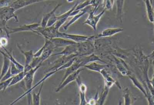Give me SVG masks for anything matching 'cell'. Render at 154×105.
Listing matches in <instances>:
<instances>
[{
	"label": "cell",
	"instance_id": "1",
	"mask_svg": "<svg viewBox=\"0 0 154 105\" xmlns=\"http://www.w3.org/2000/svg\"><path fill=\"white\" fill-rule=\"evenodd\" d=\"M15 12V10L10 5L0 8V32L5 33L8 38H10V34L7 28V22L11 19H14L17 22L19 21Z\"/></svg>",
	"mask_w": 154,
	"mask_h": 105
},
{
	"label": "cell",
	"instance_id": "2",
	"mask_svg": "<svg viewBox=\"0 0 154 105\" xmlns=\"http://www.w3.org/2000/svg\"><path fill=\"white\" fill-rule=\"evenodd\" d=\"M35 33L42 36L45 39L51 40L53 38H64L63 32H59V30L55 28L54 25L51 27H46L45 28L40 26L35 30Z\"/></svg>",
	"mask_w": 154,
	"mask_h": 105
},
{
	"label": "cell",
	"instance_id": "3",
	"mask_svg": "<svg viewBox=\"0 0 154 105\" xmlns=\"http://www.w3.org/2000/svg\"><path fill=\"white\" fill-rule=\"evenodd\" d=\"M95 51L94 40H88L84 42L77 43L78 57L89 56Z\"/></svg>",
	"mask_w": 154,
	"mask_h": 105
},
{
	"label": "cell",
	"instance_id": "4",
	"mask_svg": "<svg viewBox=\"0 0 154 105\" xmlns=\"http://www.w3.org/2000/svg\"><path fill=\"white\" fill-rule=\"evenodd\" d=\"M98 6H96L94 7L93 9L89 12V14L86 20L84 21L83 24H87L90 26L93 30L95 32L97 31V25L99 21L100 20L103 14H105V10H104L103 11L100 13L99 14L95 15V12L97 11Z\"/></svg>",
	"mask_w": 154,
	"mask_h": 105
},
{
	"label": "cell",
	"instance_id": "5",
	"mask_svg": "<svg viewBox=\"0 0 154 105\" xmlns=\"http://www.w3.org/2000/svg\"><path fill=\"white\" fill-rule=\"evenodd\" d=\"M111 55L112 60L115 62L116 66L117 69L119 71V73L123 76H128L132 72L128 69V66L123 59L113 55Z\"/></svg>",
	"mask_w": 154,
	"mask_h": 105
},
{
	"label": "cell",
	"instance_id": "6",
	"mask_svg": "<svg viewBox=\"0 0 154 105\" xmlns=\"http://www.w3.org/2000/svg\"><path fill=\"white\" fill-rule=\"evenodd\" d=\"M40 26V23H33L29 24H24V25H20L17 28H10L7 27L9 30V34L16 32H32L35 33L36 29Z\"/></svg>",
	"mask_w": 154,
	"mask_h": 105
},
{
	"label": "cell",
	"instance_id": "7",
	"mask_svg": "<svg viewBox=\"0 0 154 105\" xmlns=\"http://www.w3.org/2000/svg\"><path fill=\"white\" fill-rule=\"evenodd\" d=\"M64 38L71 40L76 43H80L88 40H94L95 35L86 36L79 34H69L63 32Z\"/></svg>",
	"mask_w": 154,
	"mask_h": 105
},
{
	"label": "cell",
	"instance_id": "8",
	"mask_svg": "<svg viewBox=\"0 0 154 105\" xmlns=\"http://www.w3.org/2000/svg\"><path fill=\"white\" fill-rule=\"evenodd\" d=\"M82 70H83V69L81 68L77 70V71L74 72V73L69 75L62 83H60L57 89H56V92H59L62 89H63L65 87L68 85L69 84H70L73 81H75L76 79L79 76Z\"/></svg>",
	"mask_w": 154,
	"mask_h": 105
},
{
	"label": "cell",
	"instance_id": "9",
	"mask_svg": "<svg viewBox=\"0 0 154 105\" xmlns=\"http://www.w3.org/2000/svg\"><path fill=\"white\" fill-rule=\"evenodd\" d=\"M77 85L79 92L80 105L88 104V102L86 100V93L87 90V87L85 84L82 83L79 76L76 79Z\"/></svg>",
	"mask_w": 154,
	"mask_h": 105
},
{
	"label": "cell",
	"instance_id": "10",
	"mask_svg": "<svg viewBox=\"0 0 154 105\" xmlns=\"http://www.w3.org/2000/svg\"><path fill=\"white\" fill-rule=\"evenodd\" d=\"M44 1L45 0H15L11 2L9 5L16 11L30 5Z\"/></svg>",
	"mask_w": 154,
	"mask_h": 105
},
{
	"label": "cell",
	"instance_id": "11",
	"mask_svg": "<svg viewBox=\"0 0 154 105\" xmlns=\"http://www.w3.org/2000/svg\"><path fill=\"white\" fill-rule=\"evenodd\" d=\"M124 31L122 28H108L105 29L100 34L95 35V40L100 38H109Z\"/></svg>",
	"mask_w": 154,
	"mask_h": 105
},
{
	"label": "cell",
	"instance_id": "12",
	"mask_svg": "<svg viewBox=\"0 0 154 105\" xmlns=\"http://www.w3.org/2000/svg\"><path fill=\"white\" fill-rule=\"evenodd\" d=\"M92 7H93L92 5H89V6H87V7H85V8L81 10L80 11L79 13L73 16L74 17L72 18V19H71L65 26L63 27L64 30H67L72 24L75 23L80 18L82 17L83 15H84V14L87 13V12L89 13L93 9V8H94V7H93L92 9H91Z\"/></svg>",
	"mask_w": 154,
	"mask_h": 105
},
{
	"label": "cell",
	"instance_id": "13",
	"mask_svg": "<svg viewBox=\"0 0 154 105\" xmlns=\"http://www.w3.org/2000/svg\"><path fill=\"white\" fill-rule=\"evenodd\" d=\"M76 57H77L76 55L69 56H62L60 58L58 59L57 60L53 62L52 67L50 69H49L48 70L47 72H48L50 71H53V70L58 69L60 67L62 66L63 65L66 64L67 62L69 61L71 59Z\"/></svg>",
	"mask_w": 154,
	"mask_h": 105
},
{
	"label": "cell",
	"instance_id": "14",
	"mask_svg": "<svg viewBox=\"0 0 154 105\" xmlns=\"http://www.w3.org/2000/svg\"><path fill=\"white\" fill-rule=\"evenodd\" d=\"M50 40L51 41V42L54 45L55 48H64L68 45L77 43L76 42H75L71 40L66 39L65 38H60V37L53 38Z\"/></svg>",
	"mask_w": 154,
	"mask_h": 105
},
{
	"label": "cell",
	"instance_id": "15",
	"mask_svg": "<svg viewBox=\"0 0 154 105\" xmlns=\"http://www.w3.org/2000/svg\"><path fill=\"white\" fill-rule=\"evenodd\" d=\"M78 4H79V3L75 4L71 9L69 10L66 12L65 13L63 14H61V15L57 16L58 21L54 25L55 28H57L58 29H59L60 27L66 22L67 19L69 17H70V15L71 13L75 10Z\"/></svg>",
	"mask_w": 154,
	"mask_h": 105
},
{
	"label": "cell",
	"instance_id": "16",
	"mask_svg": "<svg viewBox=\"0 0 154 105\" xmlns=\"http://www.w3.org/2000/svg\"><path fill=\"white\" fill-rule=\"evenodd\" d=\"M74 55H76L77 56V43L66 46L64 48V49L62 51L53 54L51 55V56H58V55L69 56Z\"/></svg>",
	"mask_w": 154,
	"mask_h": 105
},
{
	"label": "cell",
	"instance_id": "17",
	"mask_svg": "<svg viewBox=\"0 0 154 105\" xmlns=\"http://www.w3.org/2000/svg\"><path fill=\"white\" fill-rule=\"evenodd\" d=\"M129 78L130 79L131 81L133 83V85L136 88H137L138 90H140L143 94L145 96L146 98H147L148 94H147V90H146V88L144 84L141 83L140 81L137 79V78L136 77L134 74H131L128 76Z\"/></svg>",
	"mask_w": 154,
	"mask_h": 105
},
{
	"label": "cell",
	"instance_id": "18",
	"mask_svg": "<svg viewBox=\"0 0 154 105\" xmlns=\"http://www.w3.org/2000/svg\"><path fill=\"white\" fill-rule=\"evenodd\" d=\"M109 66H110L109 64L103 65V64H100L97 63V61H93V62H91V63L87 64L84 66V67L91 71L100 73V71L102 69L109 67Z\"/></svg>",
	"mask_w": 154,
	"mask_h": 105
},
{
	"label": "cell",
	"instance_id": "19",
	"mask_svg": "<svg viewBox=\"0 0 154 105\" xmlns=\"http://www.w3.org/2000/svg\"><path fill=\"white\" fill-rule=\"evenodd\" d=\"M100 73L101 74V76L104 79L105 83H110L114 85H116L118 88L120 89H121V86L120 85L119 83L113 78V77L107 71L106 69H102Z\"/></svg>",
	"mask_w": 154,
	"mask_h": 105
},
{
	"label": "cell",
	"instance_id": "20",
	"mask_svg": "<svg viewBox=\"0 0 154 105\" xmlns=\"http://www.w3.org/2000/svg\"><path fill=\"white\" fill-rule=\"evenodd\" d=\"M17 48L20 51L21 53L25 57V66H29L31 63L32 60L34 58V53L32 50L26 51L23 50L21 48L20 46L17 43Z\"/></svg>",
	"mask_w": 154,
	"mask_h": 105
},
{
	"label": "cell",
	"instance_id": "21",
	"mask_svg": "<svg viewBox=\"0 0 154 105\" xmlns=\"http://www.w3.org/2000/svg\"><path fill=\"white\" fill-rule=\"evenodd\" d=\"M125 0H116L117 19L121 23H123L124 7Z\"/></svg>",
	"mask_w": 154,
	"mask_h": 105
},
{
	"label": "cell",
	"instance_id": "22",
	"mask_svg": "<svg viewBox=\"0 0 154 105\" xmlns=\"http://www.w3.org/2000/svg\"><path fill=\"white\" fill-rule=\"evenodd\" d=\"M61 5V4H58L52 11H51L48 13L45 14H43V17H42V20L41 22L40 23V26L43 28L47 27V23H48V21L49 19H50L51 17L56 12L57 10L60 7Z\"/></svg>",
	"mask_w": 154,
	"mask_h": 105
},
{
	"label": "cell",
	"instance_id": "23",
	"mask_svg": "<svg viewBox=\"0 0 154 105\" xmlns=\"http://www.w3.org/2000/svg\"><path fill=\"white\" fill-rule=\"evenodd\" d=\"M146 14L148 20L150 23H152L154 14V10L153 7V4L151 3L150 0H145Z\"/></svg>",
	"mask_w": 154,
	"mask_h": 105
},
{
	"label": "cell",
	"instance_id": "24",
	"mask_svg": "<svg viewBox=\"0 0 154 105\" xmlns=\"http://www.w3.org/2000/svg\"><path fill=\"white\" fill-rule=\"evenodd\" d=\"M3 49L5 52L4 54L3 55V56H4V55L6 56L10 59L11 62L14 64V65L18 68V69H20V71H23L24 70V66H23L22 64L19 63L18 61H17L15 59L14 57H13L12 54L11 52L8 51L7 49L5 48V47H3Z\"/></svg>",
	"mask_w": 154,
	"mask_h": 105
},
{
	"label": "cell",
	"instance_id": "25",
	"mask_svg": "<svg viewBox=\"0 0 154 105\" xmlns=\"http://www.w3.org/2000/svg\"><path fill=\"white\" fill-rule=\"evenodd\" d=\"M3 56V62L2 66L1 74H0V81L10 68L11 63L10 59L6 56L4 55Z\"/></svg>",
	"mask_w": 154,
	"mask_h": 105
},
{
	"label": "cell",
	"instance_id": "26",
	"mask_svg": "<svg viewBox=\"0 0 154 105\" xmlns=\"http://www.w3.org/2000/svg\"><path fill=\"white\" fill-rule=\"evenodd\" d=\"M44 83L41 84V87L39 89L38 92L37 93L32 92V104L34 105H40L41 103V94L43 88Z\"/></svg>",
	"mask_w": 154,
	"mask_h": 105
},
{
	"label": "cell",
	"instance_id": "27",
	"mask_svg": "<svg viewBox=\"0 0 154 105\" xmlns=\"http://www.w3.org/2000/svg\"><path fill=\"white\" fill-rule=\"evenodd\" d=\"M110 89V88L107 87L105 86H104V90H103V92L101 93L100 97H99L98 98L97 104L100 105L104 104L107 97L108 95Z\"/></svg>",
	"mask_w": 154,
	"mask_h": 105
},
{
	"label": "cell",
	"instance_id": "28",
	"mask_svg": "<svg viewBox=\"0 0 154 105\" xmlns=\"http://www.w3.org/2000/svg\"><path fill=\"white\" fill-rule=\"evenodd\" d=\"M123 97L124 99V104H133V98L131 95L130 90L128 88H125L123 91Z\"/></svg>",
	"mask_w": 154,
	"mask_h": 105
},
{
	"label": "cell",
	"instance_id": "29",
	"mask_svg": "<svg viewBox=\"0 0 154 105\" xmlns=\"http://www.w3.org/2000/svg\"><path fill=\"white\" fill-rule=\"evenodd\" d=\"M26 74V73L23 71L14 76L13 77L11 81V83L9 85V87L16 85V84L21 82L22 80H23Z\"/></svg>",
	"mask_w": 154,
	"mask_h": 105
},
{
	"label": "cell",
	"instance_id": "30",
	"mask_svg": "<svg viewBox=\"0 0 154 105\" xmlns=\"http://www.w3.org/2000/svg\"><path fill=\"white\" fill-rule=\"evenodd\" d=\"M115 0H103L102 5L105 11H110L114 6Z\"/></svg>",
	"mask_w": 154,
	"mask_h": 105
},
{
	"label": "cell",
	"instance_id": "31",
	"mask_svg": "<svg viewBox=\"0 0 154 105\" xmlns=\"http://www.w3.org/2000/svg\"><path fill=\"white\" fill-rule=\"evenodd\" d=\"M13 77L7 80L0 81V91H2L4 92L8 87H9V85Z\"/></svg>",
	"mask_w": 154,
	"mask_h": 105
},
{
	"label": "cell",
	"instance_id": "32",
	"mask_svg": "<svg viewBox=\"0 0 154 105\" xmlns=\"http://www.w3.org/2000/svg\"><path fill=\"white\" fill-rule=\"evenodd\" d=\"M58 21V17L57 15H55V14H53L51 17L50 19L48 21L47 23V27H51V26L54 25Z\"/></svg>",
	"mask_w": 154,
	"mask_h": 105
},
{
	"label": "cell",
	"instance_id": "33",
	"mask_svg": "<svg viewBox=\"0 0 154 105\" xmlns=\"http://www.w3.org/2000/svg\"><path fill=\"white\" fill-rule=\"evenodd\" d=\"M10 68H11V73L13 76H15V75L20 73V72H22L20 69H18V68L14 65V64L12 63V62H11Z\"/></svg>",
	"mask_w": 154,
	"mask_h": 105
},
{
	"label": "cell",
	"instance_id": "34",
	"mask_svg": "<svg viewBox=\"0 0 154 105\" xmlns=\"http://www.w3.org/2000/svg\"><path fill=\"white\" fill-rule=\"evenodd\" d=\"M13 76L11 73V68L9 69L7 72H6V74L4 75L2 78L1 79V81H4V80H7V79H9L11 78Z\"/></svg>",
	"mask_w": 154,
	"mask_h": 105
},
{
	"label": "cell",
	"instance_id": "35",
	"mask_svg": "<svg viewBox=\"0 0 154 105\" xmlns=\"http://www.w3.org/2000/svg\"><path fill=\"white\" fill-rule=\"evenodd\" d=\"M45 47H46V44L44 43L43 46L40 49H39L36 53H34V57H40L42 54V52H43V51H44V49H45Z\"/></svg>",
	"mask_w": 154,
	"mask_h": 105
},
{
	"label": "cell",
	"instance_id": "36",
	"mask_svg": "<svg viewBox=\"0 0 154 105\" xmlns=\"http://www.w3.org/2000/svg\"><path fill=\"white\" fill-rule=\"evenodd\" d=\"M11 2V0H0V8L8 6Z\"/></svg>",
	"mask_w": 154,
	"mask_h": 105
},
{
	"label": "cell",
	"instance_id": "37",
	"mask_svg": "<svg viewBox=\"0 0 154 105\" xmlns=\"http://www.w3.org/2000/svg\"><path fill=\"white\" fill-rule=\"evenodd\" d=\"M98 93H97V94H96V96H95V98H92V99H91L90 100H89V102H88V104H97V101L98 98Z\"/></svg>",
	"mask_w": 154,
	"mask_h": 105
},
{
	"label": "cell",
	"instance_id": "38",
	"mask_svg": "<svg viewBox=\"0 0 154 105\" xmlns=\"http://www.w3.org/2000/svg\"><path fill=\"white\" fill-rule=\"evenodd\" d=\"M0 42L2 45L3 48L5 47L8 44V40L6 38H4V37L0 38Z\"/></svg>",
	"mask_w": 154,
	"mask_h": 105
},
{
	"label": "cell",
	"instance_id": "39",
	"mask_svg": "<svg viewBox=\"0 0 154 105\" xmlns=\"http://www.w3.org/2000/svg\"><path fill=\"white\" fill-rule=\"evenodd\" d=\"M148 57V58L149 59V60H152L154 59V50L151 54H149L148 56H147Z\"/></svg>",
	"mask_w": 154,
	"mask_h": 105
},
{
	"label": "cell",
	"instance_id": "40",
	"mask_svg": "<svg viewBox=\"0 0 154 105\" xmlns=\"http://www.w3.org/2000/svg\"><path fill=\"white\" fill-rule=\"evenodd\" d=\"M149 81H150V83H151V85H152V86L154 88V71L152 77V79L149 80Z\"/></svg>",
	"mask_w": 154,
	"mask_h": 105
},
{
	"label": "cell",
	"instance_id": "41",
	"mask_svg": "<svg viewBox=\"0 0 154 105\" xmlns=\"http://www.w3.org/2000/svg\"><path fill=\"white\" fill-rule=\"evenodd\" d=\"M152 23H153L154 25V17H153V20Z\"/></svg>",
	"mask_w": 154,
	"mask_h": 105
},
{
	"label": "cell",
	"instance_id": "42",
	"mask_svg": "<svg viewBox=\"0 0 154 105\" xmlns=\"http://www.w3.org/2000/svg\"><path fill=\"white\" fill-rule=\"evenodd\" d=\"M150 1H151V3L153 4V0H150Z\"/></svg>",
	"mask_w": 154,
	"mask_h": 105
},
{
	"label": "cell",
	"instance_id": "43",
	"mask_svg": "<svg viewBox=\"0 0 154 105\" xmlns=\"http://www.w3.org/2000/svg\"><path fill=\"white\" fill-rule=\"evenodd\" d=\"M143 1L144 2L145 0H143Z\"/></svg>",
	"mask_w": 154,
	"mask_h": 105
}]
</instances>
